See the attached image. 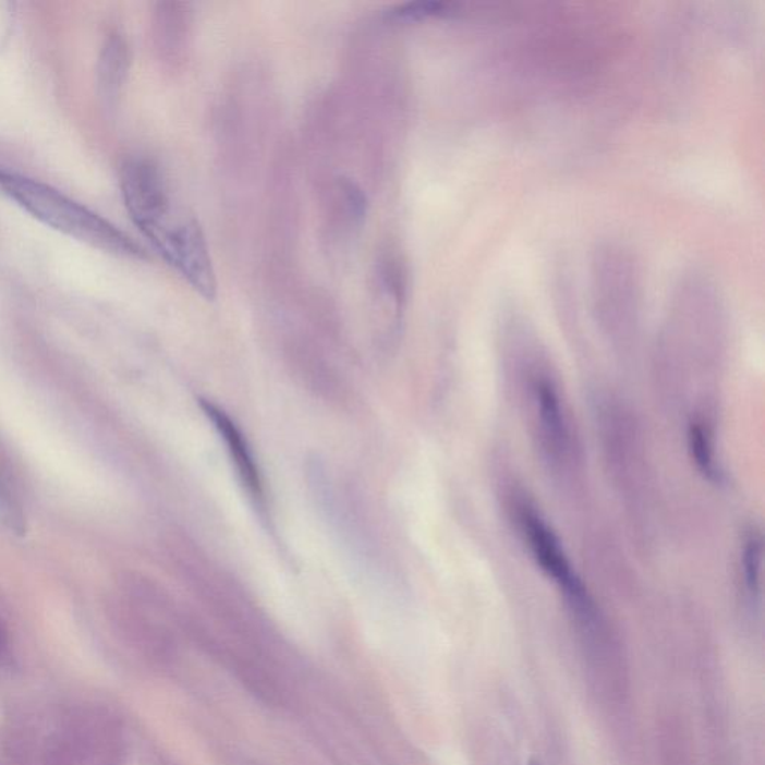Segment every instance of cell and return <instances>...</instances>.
<instances>
[{
    "mask_svg": "<svg viewBox=\"0 0 765 765\" xmlns=\"http://www.w3.org/2000/svg\"><path fill=\"white\" fill-rule=\"evenodd\" d=\"M514 511L523 542L538 569L557 583L580 622L585 627L594 626L597 622V607L571 566L557 533L530 502L519 501Z\"/></svg>",
    "mask_w": 765,
    "mask_h": 765,
    "instance_id": "2",
    "label": "cell"
},
{
    "mask_svg": "<svg viewBox=\"0 0 765 765\" xmlns=\"http://www.w3.org/2000/svg\"><path fill=\"white\" fill-rule=\"evenodd\" d=\"M539 441L554 461L569 457L571 434L569 421L557 385L547 376H538L531 386Z\"/></svg>",
    "mask_w": 765,
    "mask_h": 765,
    "instance_id": "6",
    "label": "cell"
},
{
    "mask_svg": "<svg viewBox=\"0 0 765 765\" xmlns=\"http://www.w3.org/2000/svg\"><path fill=\"white\" fill-rule=\"evenodd\" d=\"M0 192L23 211L63 235L112 255L134 259L147 257L141 245L122 229L50 184L0 168Z\"/></svg>",
    "mask_w": 765,
    "mask_h": 765,
    "instance_id": "1",
    "label": "cell"
},
{
    "mask_svg": "<svg viewBox=\"0 0 765 765\" xmlns=\"http://www.w3.org/2000/svg\"><path fill=\"white\" fill-rule=\"evenodd\" d=\"M531 765H539V764H535V763H533V764H531Z\"/></svg>",
    "mask_w": 765,
    "mask_h": 765,
    "instance_id": "14",
    "label": "cell"
},
{
    "mask_svg": "<svg viewBox=\"0 0 765 765\" xmlns=\"http://www.w3.org/2000/svg\"><path fill=\"white\" fill-rule=\"evenodd\" d=\"M0 518L17 534H23L26 530L23 507L20 505L17 494L2 473H0Z\"/></svg>",
    "mask_w": 765,
    "mask_h": 765,
    "instance_id": "10",
    "label": "cell"
},
{
    "mask_svg": "<svg viewBox=\"0 0 765 765\" xmlns=\"http://www.w3.org/2000/svg\"><path fill=\"white\" fill-rule=\"evenodd\" d=\"M120 189L129 216L147 239L174 215L163 177L148 160H126L120 171Z\"/></svg>",
    "mask_w": 765,
    "mask_h": 765,
    "instance_id": "4",
    "label": "cell"
},
{
    "mask_svg": "<svg viewBox=\"0 0 765 765\" xmlns=\"http://www.w3.org/2000/svg\"><path fill=\"white\" fill-rule=\"evenodd\" d=\"M340 186L349 215L356 223H362L368 212V199L364 191L350 180H341Z\"/></svg>",
    "mask_w": 765,
    "mask_h": 765,
    "instance_id": "12",
    "label": "cell"
},
{
    "mask_svg": "<svg viewBox=\"0 0 765 765\" xmlns=\"http://www.w3.org/2000/svg\"><path fill=\"white\" fill-rule=\"evenodd\" d=\"M10 635H8L5 628L0 626V663L5 661L8 656H10Z\"/></svg>",
    "mask_w": 765,
    "mask_h": 765,
    "instance_id": "13",
    "label": "cell"
},
{
    "mask_svg": "<svg viewBox=\"0 0 765 765\" xmlns=\"http://www.w3.org/2000/svg\"><path fill=\"white\" fill-rule=\"evenodd\" d=\"M160 255L181 274L193 289L212 301L217 296V279L211 255L199 221L191 215L171 217L150 239Z\"/></svg>",
    "mask_w": 765,
    "mask_h": 765,
    "instance_id": "3",
    "label": "cell"
},
{
    "mask_svg": "<svg viewBox=\"0 0 765 765\" xmlns=\"http://www.w3.org/2000/svg\"><path fill=\"white\" fill-rule=\"evenodd\" d=\"M688 447H690L691 458L696 470L707 481L714 483L724 481L722 470H720L719 462L716 461L714 438L703 422H691L690 429H688Z\"/></svg>",
    "mask_w": 765,
    "mask_h": 765,
    "instance_id": "8",
    "label": "cell"
},
{
    "mask_svg": "<svg viewBox=\"0 0 765 765\" xmlns=\"http://www.w3.org/2000/svg\"><path fill=\"white\" fill-rule=\"evenodd\" d=\"M199 404L203 406L205 416L215 424L220 437L227 442L228 452L231 454L236 471H239L240 481L245 487V493L252 499L256 510L259 511V517L264 519V522L268 523L264 483H262L259 469H257L255 458H253L252 450H250L243 433H241L239 426L233 424L232 418L212 402L201 398Z\"/></svg>",
    "mask_w": 765,
    "mask_h": 765,
    "instance_id": "5",
    "label": "cell"
},
{
    "mask_svg": "<svg viewBox=\"0 0 765 765\" xmlns=\"http://www.w3.org/2000/svg\"><path fill=\"white\" fill-rule=\"evenodd\" d=\"M446 7L440 2H410L394 8L389 12V20L393 23H418L426 19L445 14Z\"/></svg>",
    "mask_w": 765,
    "mask_h": 765,
    "instance_id": "11",
    "label": "cell"
},
{
    "mask_svg": "<svg viewBox=\"0 0 765 765\" xmlns=\"http://www.w3.org/2000/svg\"><path fill=\"white\" fill-rule=\"evenodd\" d=\"M743 583L748 594L756 597L763 583V538L758 533H749L742 550Z\"/></svg>",
    "mask_w": 765,
    "mask_h": 765,
    "instance_id": "9",
    "label": "cell"
},
{
    "mask_svg": "<svg viewBox=\"0 0 765 765\" xmlns=\"http://www.w3.org/2000/svg\"><path fill=\"white\" fill-rule=\"evenodd\" d=\"M127 44L119 35L107 39L100 52L98 64V86L100 98L107 104L114 102L129 71Z\"/></svg>",
    "mask_w": 765,
    "mask_h": 765,
    "instance_id": "7",
    "label": "cell"
}]
</instances>
